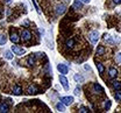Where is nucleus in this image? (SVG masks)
Listing matches in <instances>:
<instances>
[{
    "mask_svg": "<svg viewBox=\"0 0 121 113\" xmlns=\"http://www.w3.org/2000/svg\"><path fill=\"white\" fill-rule=\"evenodd\" d=\"M89 39H90V41L92 43L95 44V43L98 42V40H99V32H98V30H92V32H90Z\"/></svg>",
    "mask_w": 121,
    "mask_h": 113,
    "instance_id": "nucleus-1",
    "label": "nucleus"
},
{
    "mask_svg": "<svg viewBox=\"0 0 121 113\" xmlns=\"http://www.w3.org/2000/svg\"><path fill=\"white\" fill-rule=\"evenodd\" d=\"M65 11H66V6H65L64 4H58V5L56 6V8H55V12H56V14H57V15H62V14H64V13H65Z\"/></svg>",
    "mask_w": 121,
    "mask_h": 113,
    "instance_id": "nucleus-2",
    "label": "nucleus"
},
{
    "mask_svg": "<svg viewBox=\"0 0 121 113\" xmlns=\"http://www.w3.org/2000/svg\"><path fill=\"white\" fill-rule=\"evenodd\" d=\"M21 39L25 41V42H28L30 39H31V33L28 30V29H23L21 32Z\"/></svg>",
    "mask_w": 121,
    "mask_h": 113,
    "instance_id": "nucleus-3",
    "label": "nucleus"
},
{
    "mask_svg": "<svg viewBox=\"0 0 121 113\" xmlns=\"http://www.w3.org/2000/svg\"><path fill=\"white\" fill-rule=\"evenodd\" d=\"M11 49H12V51L14 52L15 55H23L25 54V49L19 47V46H15V43H13V46H12Z\"/></svg>",
    "mask_w": 121,
    "mask_h": 113,
    "instance_id": "nucleus-4",
    "label": "nucleus"
},
{
    "mask_svg": "<svg viewBox=\"0 0 121 113\" xmlns=\"http://www.w3.org/2000/svg\"><path fill=\"white\" fill-rule=\"evenodd\" d=\"M60 84H62V86L64 87V90H69V82H68V79H66V77H65V75H62V76H60Z\"/></svg>",
    "mask_w": 121,
    "mask_h": 113,
    "instance_id": "nucleus-5",
    "label": "nucleus"
},
{
    "mask_svg": "<svg viewBox=\"0 0 121 113\" xmlns=\"http://www.w3.org/2000/svg\"><path fill=\"white\" fill-rule=\"evenodd\" d=\"M60 101H62L65 106L71 105V104L73 103V97H70V96H68V97H62L60 98Z\"/></svg>",
    "mask_w": 121,
    "mask_h": 113,
    "instance_id": "nucleus-6",
    "label": "nucleus"
},
{
    "mask_svg": "<svg viewBox=\"0 0 121 113\" xmlns=\"http://www.w3.org/2000/svg\"><path fill=\"white\" fill-rule=\"evenodd\" d=\"M57 70L60 71L62 75H66V74L69 72V68L65 64H58L57 65Z\"/></svg>",
    "mask_w": 121,
    "mask_h": 113,
    "instance_id": "nucleus-7",
    "label": "nucleus"
},
{
    "mask_svg": "<svg viewBox=\"0 0 121 113\" xmlns=\"http://www.w3.org/2000/svg\"><path fill=\"white\" fill-rule=\"evenodd\" d=\"M9 39H11V41L13 42V43H19L20 42V37H19V35L16 34L15 32H12L11 33V36H9Z\"/></svg>",
    "mask_w": 121,
    "mask_h": 113,
    "instance_id": "nucleus-8",
    "label": "nucleus"
},
{
    "mask_svg": "<svg viewBox=\"0 0 121 113\" xmlns=\"http://www.w3.org/2000/svg\"><path fill=\"white\" fill-rule=\"evenodd\" d=\"M93 89H94V92L95 93H104V89H103V86L101 85H99L98 83H94L93 84Z\"/></svg>",
    "mask_w": 121,
    "mask_h": 113,
    "instance_id": "nucleus-9",
    "label": "nucleus"
},
{
    "mask_svg": "<svg viewBox=\"0 0 121 113\" xmlns=\"http://www.w3.org/2000/svg\"><path fill=\"white\" fill-rule=\"evenodd\" d=\"M9 111V107H8V105L5 103V101H1L0 103V113H6Z\"/></svg>",
    "mask_w": 121,
    "mask_h": 113,
    "instance_id": "nucleus-10",
    "label": "nucleus"
},
{
    "mask_svg": "<svg viewBox=\"0 0 121 113\" xmlns=\"http://www.w3.org/2000/svg\"><path fill=\"white\" fill-rule=\"evenodd\" d=\"M108 76H109L111 78H115V77L118 76V70H117L115 68H109V70H108Z\"/></svg>",
    "mask_w": 121,
    "mask_h": 113,
    "instance_id": "nucleus-11",
    "label": "nucleus"
},
{
    "mask_svg": "<svg viewBox=\"0 0 121 113\" xmlns=\"http://www.w3.org/2000/svg\"><path fill=\"white\" fill-rule=\"evenodd\" d=\"M27 92H28L29 95L39 93V89H37V86H36V85H30L29 87H28V90H27Z\"/></svg>",
    "mask_w": 121,
    "mask_h": 113,
    "instance_id": "nucleus-12",
    "label": "nucleus"
},
{
    "mask_svg": "<svg viewBox=\"0 0 121 113\" xmlns=\"http://www.w3.org/2000/svg\"><path fill=\"white\" fill-rule=\"evenodd\" d=\"M13 93H14L15 96H20L21 93H22V89H21V86L20 85H14V87H13Z\"/></svg>",
    "mask_w": 121,
    "mask_h": 113,
    "instance_id": "nucleus-13",
    "label": "nucleus"
},
{
    "mask_svg": "<svg viewBox=\"0 0 121 113\" xmlns=\"http://www.w3.org/2000/svg\"><path fill=\"white\" fill-rule=\"evenodd\" d=\"M65 47L68 49H72L75 47V40H73V39H69V40L65 42Z\"/></svg>",
    "mask_w": 121,
    "mask_h": 113,
    "instance_id": "nucleus-14",
    "label": "nucleus"
},
{
    "mask_svg": "<svg viewBox=\"0 0 121 113\" xmlns=\"http://www.w3.org/2000/svg\"><path fill=\"white\" fill-rule=\"evenodd\" d=\"M104 54H105L104 46H98V48H97V55H98V56H103Z\"/></svg>",
    "mask_w": 121,
    "mask_h": 113,
    "instance_id": "nucleus-15",
    "label": "nucleus"
},
{
    "mask_svg": "<svg viewBox=\"0 0 121 113\" xmlns=\"http://www.w3.org/2000/svg\"><path fill=\"white\" fill-rule=\"evenodd\" d=\"M56 109H57V111H60V112H64V111H65V105L60 101V103H58V104L56 105Z\"/></svg>",
    "mask_w": 121,
    "mask_h": 113,
    "instance_id": "nucleus-16",
    "label": "nucleus"
},
{
    "mask_svg": "<svg viewBox=\"0 0 121 113\" xmlns=\"http://www.w3.org/2000/svg\"><path fill=\"white\" fill-rule=\"evenodd\" d=\"M111 100L109 99H106L105 101H104V110H106V111H108L109 109H111Z\"/></svg>",
    "mask_w": 121,
    "mask_h": 113,
    "instance_id": "nucleus-17",
    "label": "nucleus"
},
{
    "mask_svg": "<svg viewBox=\"0 0 121 113\" xmlns=\"http://www.w3.org/2000/svg\"><path fill=\"white\" fill-rule=\"evenodd\" d=\"M6 42H7L6 35H5V34H0V44L4 46V44H6Z\"/></svg>",
    "mask_w": 121,
    "mask_h": 113,
    "instance_id": "nucleus-18",
    "label": "nucleus"
},
{
    "mask_svg": "<svg viewBox=\"0 0 121 113\" xmlns=\"http://www.w3.org/2000/svg\"><path fill=\"white\" fill-rule=\"evenodd\" d=\"M73 79H75L77 83H83V82H84L83 76H80V75H78V74H76L75 76H73Z\"/></svg>",
    "mask_w": 121,
    "mask_h": 113,
    "instance_id": "nucleus-19",
    "label": "nucleus"
},
{
    "mask_svg": "<svg viewBox=\"0 0 121 113\" xmlns=\"http://www.w3.org/2000/svg\"><path fill=\"white\" fill-rule=\"evenodd\" d=\"M82 6H83V2H82V0H75V4H73V8L78 9V8H82Z\"/></svg>",
    "mask_w": 121,
    "mask_h": 113,
    "instance_id": "nucleus-20",
    "label": "nucleus"
},
{
    "mask_svg": "<svg viewBox=\"0 0 121 113\" xmlns=\"http://www.w3.org/2000/svg\"><path fill=\"white\" fill-rule=\"evenodd\" d=\"M34 64H35V56L31 54L29 56V58H28V65H29V66H33Z\"/></svg>",
    "mask_w": 121,
    "mask_h": 113,
    "instance_id": "nucleus-21",
    "label": "nucleus"
},
{
    "mask_svg": "<svg viewBox=\"0 0 121 113\" xmlns=\"http://www.w3.org/2000/svg\"><path fill=\"white\" fill-rule=\"evenodd\" d=\"M114 98L117 101H121V90H117V93L114 95Z\"/></svg>",
    "mask_w": 121,
    "mask_h": 113,
    "instance_id": "nucleus-22",
    "label": "nucleus"
},
{
    "mask_svg": "<svg viewBox=\"0 0 121 113\" xmlns=\"http://www.w3.org/2000/svg\"><path fill=\"white\" fill-rule=\"evenodd\" d=\"M112 85H113V87H114L115 90H121V83L120 82H113Z\"/></svg>",
    "mask_w": 121,
    "mask_h": 113,
    "instance_id": "nucleus-23",
    "label": "nucleus"
},
{
    "mask_svg": "<svg viewBox=\"0 0 121 113\" xmlns=\"http://www.w3.org/2000/svg\"><path fill=\"white\" fill-rule=\"evenodd\" d=\"M97 68H98V70H99V72H100V74H104L105 68H104V65L101 64V63H97Z\"/></svg>",
    "mask_w": 121,
    "mask_h": 113,
    "instance_id": "nucleus-24",
    "label": "nucleus"
},
{
    "mask_svg": "<svg viewBox=\"0 0 121 113\" xmlns=\"http://www.w3.org/2000/svg\"><path fill=\"white\" fill-rule=\"evenodd\" d=\"M5 57H6L7 60H12V58H13V55H12L11 51H5Z\"/></svg>",
    "mask_w": 121,
    "mask_h": 113,
    "instance_id": "nucleus-25",
    "label": "nucleus"
},
{
    "mask_svg": "<svg viewBox=\"0 0 121 113\" xmlns=\"http://www.w3.org/2000/svg\"><path fill=\"white\" fill-rule=\"evenodd\" d=\"M90 110L87 109V107H85V106H82L80 109H79V112L80 113H86V112H89Z\"/></svg>",
    "mask_w": 121,
    "mask_h": 113,
    "instance_id": "nucleus-26",
    "label": "nucleus"
},
{
    "mask_svg": "<svg viewBox=\"0 0 121 113\" xmlns=\"http://www.w3.org/2000/svg\"><path fill=\"white\" fill-rule=\"evenodd\" d=\"M104 40L107 41V42H109V43H112V41H111V35H108V34H105V35H104Z\"/></svg>",
    "mask_w": 121,
    "mask_h": 113,
    "instance_id": "nucleus-27",
    "label": "nucleus"
},
{
    "mask_svg": "<svg viewBox=\"0 0 121 113\" xmlns=\"http://www.w3.org/2000/svg\"><path fill=\"white\" fill-rule=\"evenodd\" d=\"M31 1H33V5H34V7H35V9H36V12H37V13L40 14L41 12H40V8H39V6H37V4L35 2V0H31Z\"/></svg>",
    "mask_w": 121,
    "mask_h": 113,
    "instance_id": "nucleus-28",
    "label": "nucleus"
},
{
    "mask_svg": "<svg viewBox=\"0 0 121 113\" xmlns=\"http://www.w3.org/2000/svg\"><path fill=\"white\" fill-rule=\"evenodd\" d=\"M115 60H117V62H118V63H120V64H121V52L117 54V56H115Z\"/></svg>",
    "mask_w": 121,
    "mask_h": 113,
    "instance_id": "nucleus-29",
    "label": "nucleus"
},
{
    "mask_svg": "<svg viewBox=\"0 0 121 113\" xmlns=\"http://www.w3.org/2000/svg\"><path fill=\"white\" fill-rule=\"evenodd\" d=\"M75 95L76 96H79L80 95V86H77L75 89Z\"/></svg>",
    "mask_w": 121,
    "mask_h": 113,
    "instance_id": "nucleus-30",
    "label": "nucleus"
},
{
    "mask_svg": "<svg viewBox=\"0 0 121 113\" xmlns=\"http://www.w3.org/2000/svg\"><path fill=\"white\" fill-rule=\"evenodd\" d=\"M113 2L117 4V5H119V4H121V0H113Z\"/></svg>",
    "mask_w": 121,
    "mask_h": 113,
    "instance_id": "nucleus-31",
    "label": "nucleus"
},
{
    "mask_svg": "<svg viewBox=\"0 0 121 113\" xmlns=\"http://www.w3.org/2000/svg\"><path fill=\"white\" fill-rule=\"evenodd\" d=\"M90 1L91 0H82V2H83V4H89Z\"/></svg>",
    "mask_w": 121,
    "mask_h": 113,
    "instance_id": "nucleus-32",
    "label": "nucleus"
},
{
    "mask_svg": "<svg viewBox=\"0 0 121 113\" xmlns=\"http://www.w3.org/2000/svg\"><path fill=\"white\" fill-rule=\"evenodd\" d=\"M11 1H12V0H6V1H5V2H6V4H9V2H11Z\"/></svg>",
    "mask_w": 121,
    "mask_h": 113,
    "instance_id": "nucleus-33",
    "label": "nucleus"
}]
</instances>
